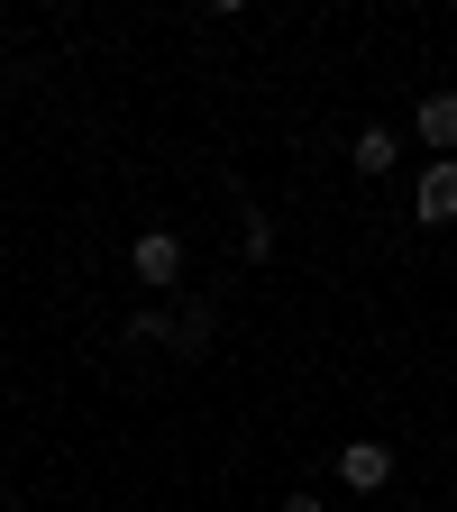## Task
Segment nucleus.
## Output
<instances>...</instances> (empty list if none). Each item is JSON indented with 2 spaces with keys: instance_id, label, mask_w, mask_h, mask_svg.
Returning <instances> with one entry per match:
<instances>
[{
  "instance_id": "9",
  "label": "nucleus",
  "mask_w": 457,
  "mask_h": 512,
  "mask_svg": "<svg viewBox=\"0 0 457 512\" xmlns=\"http://www.w3.org/2000/svg\"><path fill=\"white\" fill-rule=\"evenodd\" d=\"M275 512H330V503H320V494H284Z\"/></svg>"
},
{
  "instance_id": "3",
  "label": "nucleus",
  "mask_w": 457,
  "mask_h": 512,
  "mask_svg": "<svg viewBox=\"0 0 457 512\" xmlns=\"http://www.w3.org/2000/svg\"><path fill=\"white\" fill-rule=\"evenodd\" d=\"M412 211H421V220H457V156H430V165H421Z\"/></svg>"
},
{
  "instance_id": "1",
  "label": "nucleus",
  "mask_w": 457,
  "mask_h": 512,
  "mask_svg": "<svg viewBox=\"0 0 457 512\" xmlns=\"http://www.w3.org/2000/svg\"><path fill=\"white\" fill-rule=\"evenodd\" d=\"M128 275H138L147 293H165V284H183V238H174V229H147L138 247H128Z\"/></svg>"
},
{
  "instance_id": "5",
  "label": "nucleus",
  "mask_w": 457,
  "mask_h": 512,
  "mask_svg": "<svg viewBox=\"0 0 457 512\" xmlns=\"http://www.w3.org/2000/svg\"><path fill=\"white\" fill-rule=\"evenodd\" d=\"M394 156H403L394 128H357V147H348V165H357V174H394Z\"/></svg>"
},
{
  "instance_id": "6",
  "label": "nucleus",
  "mask_w": 457,
  "mask_h": 512,
  "mask_svg": "<svg viewBox=\"0 0 457 512\" xmlns=\"http://www.w3.org/2000/svg\"><path fill=\"white\" fill-rule=\"evenodd\" d=\"M174 348H183V357H202V348H211V311H202V302L174 320Z\"/></svg>"
},
{
  "instance_id": "7",
  "label": "nucleus",
  "mask_w": 457,
  "mask_h": 512,
  "mask_svg": "<svg viewBox=\"0 0 457 512\" xmlns=\"http://www.w3.org/2000/svg\"><path fill=\"white\" fill-rule=\"evenodd\" d=\"M128 348H174V320L165 311H138V320H128Z\"/></svg>"
},
{
  "instance_id": "8",
  "label": "nucleus",
  "mask_w": 457,
  "mask_h": 512,
  "mask_svg": "<svg viewBox=\"0 0 457 512\" xmlns=\"http://www.w3.org/2000/svg\"><path fill=\"white\" fill-rule=\"evenodd\" d=\"M238 247L266 266V256H275V220H266V211H247V220H238Z\"/></svg>"
},
{
  "instance_id": "2",
  "label": "nucleus",
  "mask_w": 457,
  "mask_h": 512,
  "mask_svg": "<svg viewBox=\"0 0 457 512\" xmlns=\"http://www.w3.org/2000/svg\"><path fill=\"white\" fill-rule=\"evenodd\" d=\"M384 476H394V448H384V439H348L339 448V485L348 494H375Z\"/></svg>"
},
{
  "instance_id": "4",
  "label": "nucleus",
  "mask_w": 457,
  "mask_h": 512,
  "mask_svg": "<svg viewBox=\"0 0 457 512\" xmlns=\"http://www.w3.org/2000/svg\"><path fill=\"white\" fill-rule=\"evenodd\" d=\"M421 147L457 156V92H430V101H421Z\"/></svg>"
}]
</instances>
